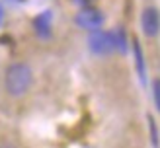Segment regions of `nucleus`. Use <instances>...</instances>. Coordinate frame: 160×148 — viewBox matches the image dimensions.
Returning <instances> with one entry per match:
<instances>
[{
    "instance_id": "obj_1",
    "label": "nucleus",
    "mask_w": 160,
    "mask_h": 148,
    "mask_svg": "<svg viewBox=\"0 0 160 148\" xmlns=\"http://www.w3.org/2000/svg\"><path fill=\"white\" fill-rule=\"evenodd\" d=\"M31 80H33V74H31V68L26 64V62H16V64H10L8 70H6V76H4L6 90L14 98L23 96V93L29 90Z\"/></svg>"
},
{
    "instance_id": "obj_2",
    "label": "nucleus",
    "mask_w": 160,
    "mask_h": 148,
    "mask_svg": "<svg viewBox=\"0 0 160 148\" xmlns=\"http://www.w3.org/2000/svg\"><path fill=\"white\" fill-rule=\"evenodd\" d=\"M88 47L90 51L96 55H108L113 51V37L111 31H103V29H94L88 35Z\"/></svg>"
},
{
    "instance_id": "obj_3",
    "label": "nucleus",
    "mask_w": 160,
    "mask_h": 148,
    "mask_svg": "<svg viewBox=\"0 0 160 148\" xmlns=\"http://www.w3.org/2000/svg\"><path fill=\"white\" fill-rule=\"evenodd\" d=\"M103 20H106V16H103L102 10H98V8H84V10H80L76 14V23L80 27H84L88 31H94V29H100V26L103 23Z\"/></svg>"
},
{
    "instance_id": "obj_4",
    "label": "nucleus",
    "mask_w": 160,
    "mask_h": 148,
    "mask_svg": "<svg viewBox=\"0 0 160 148\" xmlns=\"http://www.w3.org/2000/svg\"><path fill=\"white\" fill-rule=\"evenodd\" d=\"M141 26H142L145 35L156 37L158 31H160V12L156 10V8H145L142 18H141Z\"/></svg>"
},
{
    "instance_id": "obj_5",
    "label": "nucleus",
    "mask_w": 160,
    "mask_h": 148,
    "mask_svg": "<svg viewBox=\"0 0 160 148\" xmlns=\"http://www.w3.org/2000/svg\"><path fill=\"white\" fill-rule=\"evenodd\" d=\"M51 21H53V14L49 10H45L33 20V27L37 31V35L41 37H49L51 35Z\"/></svg>"
},
{
    "instance_id": "obj_6",
    "label": "nucleus",
    "mask_w": 160,
    "mask_h": 148,
    "mask_svg": "<svg viewBox=\"0 0 160 148\" xmlns=\"http://www.w3.org/2000/svg\"><path fill=\"white\" fill-rule=\"evenodd\" d=\"M133 55H135V66H137L139 78H141V82L145 84V82H147V64H145V55H142L141 43H139L137 37L133 39Z\"/></svg>"
},
{
    "instance_id": "obj_7",
    "label": "nucleus",
    "mask_w": 160,
    "mask_h": 148,
    "mask_svg": "<svg viewBox=\"0 0 160 148\" xmlns=\"http://www.w3.org/2000/svg\"><path fill=\"white\" fill-rule=\"evenodd\" d=\"M111 37H113V51H127V37L123 33V29H113L111 31Z\"/></svg>"
},
{
    "instance_id": "obj_8",
    "label": "nucleus",
    "mask_w": 160,
    "mask_h": 148,
    "mask_svg": "<svg viewBox=\"0 0 160 148\" xmlns=\"http://www.w3.org/2000/svg\"><path fill=\"white\" fill-rule=\"evenodd\" d=\"M152 96H154V105L160 111V78H156L152 82Z\"/></svg>"
},
{
    "instance_id": "obj_9",
    "label": "nucleus",
    "mask_w": 160,
    "mask_h": 148,
    "mask_svg": "<svg viewBox=\"0 0 160 148\" xmlns=\"http://www.w3.org/2000/svg\"><path fill=\"white\" fill-rule=\"evenodd\" d=\"M148 127H150V132H152V144L154 146H158V132H156V123H154V119L148 115Z\"/></svg>"
},
{
    "instance_id": "obj_10",
    "label": "nucleus",
    "mask_w": 160,
    "mask_h": 148,
    "mask_svg": "<svg viewBox=\"0 0 160 148\" xmlns=\"http://www.w3.org/2000/svg\"><path fill=\"white\" fill-rule=\"evenodd\" d=\"M72 4H76V6H80L84 10V8H92V4L96 2V0H70Z\"/></svg>"
},
{
    "instance_id": "obj_11",
    "label": "nucleus",
    "mask_w": 160,
    "mask_h": 148,
    "mask_svg": "<svg viewBox=\"0 0 160 148\" xmlns=\"http://www.w3.org/2000/svg\"><path fill=\"white\" fill-rule=\"evenodd\" d=\"M2 20H4V8L0 4V26H2Z\"/></svg>"
},
{
    "instance_id": "obj_12",
    "label": "nucleus",
    "mask_w": 160,
    "mask_h": 148,
    "mask_svg": "<svg viewBox=\"0 0 160 148\" xmlns=\"http://www.w3.org/2000/svg\"><path fill=\"white\" fill-rule=\"evenodd\" d=\"M0 148H16L12 142H6V144H0Z\"/></svg>"
}]
</instances>
